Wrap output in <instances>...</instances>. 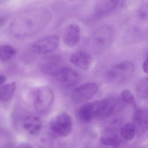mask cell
Listing matches in <instances>:
<instances>
[{"label": "cell", "mask_w": 148, "mask_h": 148, "mask_svg": "<svg viewBox=\"0 0 148 148\" xmlns=\"http://www.w3.org/2000/svg\"><path fill=\"white\" fill-rule=\"evenodd\" d=\"M52 14L46 8H37L23 12L14 20L12 32L16 36H27L39 32L51 21Z\"/></svg>", "instance_id": "obj_1"}, {"label": "cell", "mask_w": 148, "mask_h": 148, "mask_svg": "<svg viewBox=\"0 0 148 148\" xmlns=\"http://www.w3.org/2000/svg\"><path fill=\"white\" fill-rule=\"evenodd\" d=\"M134 71V66L132 62L125 61L113 66L108 73L110 81L122 84L128 82L132 78Z\"/></svg>", "instance_id": "obj_2"}, {"label": "cell", "mask_w": 148, "mask_h": 148, "mask_svg": "<svg viewBox=\"0 0 148 148\" xmlns=\"http://www.w3.org/2000/svg\"><path fill=\"white\" fill-rule=\"evenodd\" d=\"M49 128L52 133L56 136L66 137L70 134L73 128L72 117L67 113H61L53 118Z\"/></svg>", "instance_id": "obj_3"}, {"label": "cell", "mask_w": 148, "mask_h": 148, "mask_svg": "<svg viewBox=\"0 0 148 148\" xmlns=\"http://www.w3.org/2000/svg\"><path fill=\"white\" fill-rule=\"evenodd\" d=\"M60 85L66 88L73 87L78 84L81 76L71 68L62 66L54 75Z\"/></svg>", "instance_id": "obj_4"}, {"label": "cell", "mask_w": 148, "mask_h": 148, "mask_svg": "<svg viewBox=\"0 0 148 148\" xmlns=\"http://www.w3.org/2000/svg\"><path fill=\"white\" fill-rule=\"evenodd\" d=\"M54 93L47 86L40 88L37 92L35 101V107L39 113H46L51 107L53 101Z\"/></svg>", "instance_id": "obj_5"}, {"label": "cell", "mask_w": 148, "mask_h": 148, "mask_svg": "<svg viewBox=\"0 0 148 148\" xmlns=\"http://www.w3.org/2000/svg\"><path fill=\"white\" fill-rule=\"evenodd\" d=\"M98 85L94 83L83 84L75 89L71 94L74 102L82 103L92 99L98 91Z\"/></svg>", "instance_id": "obj_6"}, {"label": "cell", "mask_w": 148, "mask_h": 148, "mask_svg": "<svg viewBox=\"0 0 148 148\" xmlns=\"http://www.w3.org/2000/svg\"><path fill=\"white\" fill-rule=\"evenodd\" d=\"M60 43V38L57 36H49L35 42L31 48L34 53L44 54L55 50L59 47Z\"/></svg>", "instance_id": "obj_7"}, {"label": "cell", "mask_w": 148, "mask_h": 148, "mask_svg": "<svg viewBox=\"0 0 148 148\" xmlns=\"http://www.w3.org/2000/svg\"><path fill=\"white\" fill-rule=\"evenodd\" d=\"M133 123L135 127L136 135L141 136L148 129V109L137 107L135 109Z\"/></svg>", "instance_id": "obj_8"}, {"label": "cell", "mask_w": 148, "mask_h": 148, "mask_svg": "<svg viewBox=\"0 0 148 148\" xmlns=\"http://www.w3.org/2000/svg\"><path fill=\"white\" fill-rule=\"evenodd\" d=\"M114 35L113 28L108 25H104L99 28L95 32L91 41L95 46L103 47L110 43Z\"/></svg>", "instance_id": "obj_9"}, {"label": "cell", "mask_w": 148, "mask_h": 148, "mask_svg": "<svg viewBox=\"0 0 148 148\" xmlns=\"http://www.w3.org/2000/svg\"><path fill=\"white\" fill-rule=\"evenodd\" d=\"M99 113V101H97L83 105L78 110L77 115L81 121L88 123L95 118H98Z\"/></svg>", "instance_id": "obj_10"}, {"label": "cell", "mask_w": 148, "mask_h": 148, "mask_svg": "<svg viewBox=\"0 0 148 148\" xmlns=\"http://www.w3.org/2000/svg\"><path fill=\"white\" fill-rule=\"evenodd\" d=\"M71 63L80 68L88 69L92 62V57L87 51L80 50L73 53L69 58Z\"/></svg>", "instance_id": "obj_11"}, {"label": "cell", "mask_w": 148, "mask_h": 148, "mask_svg": "<svg viewBox=\"0 0 148 148\" xmlns=\"http://www.w3.org/2000/svg\"><path fill=\"white\" fill-rule=\"evenodd\" d=\"M81 37V30L75 23L69 24L65 30L63 37L64 43L69 47H74L79 42Z\"/></svg>", "instance_id": "obj_12"}, {"label": "cell", "mask_w": 148, "mask_h": 148, "mask_svg": "<svg viewBox=\"0 0 148 148\" xmlns=\"http://www.w3.org/2000/svg\"><path fill=\"white\" fill-rule=\"evenodd\" d=\"M120 0H98L95 10L96 17H102L114 10Z\"/></svg>", "instance_id": "obj_13"}, {"label": "cell", "mask_w": 148, "mask_h": 148, "mask_svg": "<svg viewBox=\"0 0 148 148\" xmlns=\"http://www.w3.org/2000/svg\"><path fill=\"white\" fill-rule=\"evenodd\" d=\"M22 126L23 129L30 135H36L41 129L42 122L38 116H28L23 120Z\"/></svg>", "instance_id": "obj_14"}, {"label": "cell", "mask_w": 148, "mask_h": 148, "mask_svg": "<svg viewBox=\"0 0 148 148\" xmlns=\"http://www.w3.org/2000/svg\"><path fill=\"white\" fill-rule=\"evenodd\" d=\"M60 64V61L57 57L49 58L42 66V71L46 74L54 76L58 70L62 67Z\"/></svg>", "instance_id": "obj_15"}, {"label": "cell", "mask_w": 148, "mask_h": 148, "mask_svg": "<svg viewBox=\"0 0 148 148\" xmlns=\"http://www.w3.org/2000/svg\"><path fill=\"white\" fill-rule=\"evenodd\" d=\"M16 89V83L14 82L8 83L0 87V101L6 102L13 98Z\"/></svg>", "instance_id": "obj_16"}, {"label": "cell", "mask_w": 148, "mask_h": 148, "mask_svg": "<svg viewBox=\"0 0 148 148\" xmlns=\"http://www.w3.org/2000/svg\"><path fill=\"white\" fill-rule=\"evenodd\" d=\"M120 136L125 141H130L134 138L136 134L135 127L133 123H128L123 125L119 131Z\"/></svg>", "instance_id": "obj_17"}, {"label": "cell", "mask_w": 148, "mask_h": 148, "mask_svg": "<svg viewBox=\"0 0 148 148\" xmlns=\"http://www.w3.org/2000/svg\"><path fill=\"white\" fill-rule=\"evenodd\" d=\"M100 142L103 145L112 147H118L121 145L120 137L114 132H108L102 136Z\"/></svg>", "instance_id": "obj_18"}, {"label": "cell", "mask_w": 148, "mask_h": 148, "mask_svg": "<svg viewBox=\"0 0 148 148\" xmlns=\"http://www.w3.org/2000/svg\"><path fill=\"white\" fill-rule=\"evenodd\" d=\"M16 54L15 49L8 44L0 46V61L5 62L13 59Z\"/></svg>", "instance_id": "obj_19"}, {"label": "cell", "mask_w": 148, "mask_h": 148, "mask_svg": "<svg viewBox=\"0 0 148 148\" xmlns=\"http://www.w3.org/2000/svg\"><path fill=\"white\" fill-rule=\"evenodd\" d=\"M137 93L141 99L148 101V77L143 79L138 83Z\"/></svg>", "instance_id": "obj_20"}, {"label": "cell", "mask_w": 148, "mask_h": 148, "mask_svg": "<svg viewBox=\"0 0 148 148\" xmlns=\"http://www.w3.org/2000/svg\"><path fill=\"white\" fill-rule=\"evenodd\" d=\"M121 97L124 103L132 105L135 108L137 107L135 98L132 92L129 89L123 90L121 94Z\"/></svg>", "instance_id": "obj_21"}, {"label": "cell", "mask_w": 148, "mask_h": 148, "mask_svg": "<svg viewBox=\"0 0 148 148\" xmlns=\"http://www.w3.org/2000/svg\"><path fill=\"white\" fill-rule=\"evenodd\" d=\"M143 69L145 73L148 74V52L146 55V59L143 65Z\"/></svg>", "instance_id": "obj_22"}, {"label": "cell", "mask_w": 148, "mask_h": 148, "mask_svg": "<svg viewBox=\"0 0 148 148\" xmlns=\"http://www.w3.org/2000/svg\"><path fill=\"white\" fill-rule=\"evenodd\" d=\"M8 17L5 16H0V27L2 26L8 20Z\"/></svg>", "instance_id": "obj_23"}, {"label": "cell", "mask_w": 148, "mask_h": 148, "mask_svg": "<svg viewBox=\"0 0 148 148\" xmlns=\"http://www.w3.org/2000/svg\"><path fill=\"white\" fill-rule=\"evenodd\" d=\"M6 81V77L3 75H0V86L4 83Z\"/></svg>", "instance_id": "obj_24"}]
</instances>
